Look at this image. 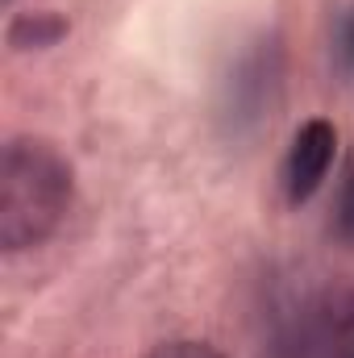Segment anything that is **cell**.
Segmentation results:
<instances>
[{
    "instance_id": "obj_2",
    "label": "cell",
    "mask_w": 354,
    "mask_h": 358,
    "mask_svg": "<svg viewBox=\"0 0 354 358\" xmlns=\"http://www.w3.org/2000/svg\"><path fill=\"white\" fill-rule=\"evenodd\" d=\"M283 84V50L275 38L250 42V50L234 63V76L225 80V104L221 117L229 121L234 134H250L279 96Z\"/></svg>"
},
{
    "instance_id": "obj_5",
    "label": "cell",
    "mask_w": 354,
    "mask_h": 358,
    "mask_svg": "<svg viewBox=\"0 0 354 358\" xmlns=\"http://www.w3.org/2000/svg\"><path fill=\"white\" fill-rule=\"evenodd\" d=\"M334 234L354 246V150L346 155V167L338 179V200H334Z\"/></svg>"
},
{
    "instance_id": "obj_3",
    "label": "cell",
    "mask_w": 354,
    "mask_h": 358,
    "mask_svg": "<svg viewBox=\"0 0 354 358\" xmlns=\"http://www.w3.org/2000/svg\"><path fill=\"white\" fill-rule=\"evenodd\" d=\"M338 159V125L330 117H309L300 121V129L292 134V146L283 155V200L292 208L309 204L321 183L330 179V167Z\"/></svg>"
},
{
    "instance_id": "obj_6",
    "label": "cell",
    "mask_w": 354,
    "mask_h": 358,
    "mask_svg": "<svg viewBox=\"0 0 354 358\" xmlns=\"http://www.w3.org/2000/svg\"><path fill=\"white\" fill-rule=\"evenodd\" d=\"M146 358H229L221 355L213 342H196V338H176V342H163V346H155Z\"/></svg>"
},
{
    "instance_id": "obj_4",
    "label": "cell",
    "mask_w": 354,
    "mask_h": 358,
    "mask_svg": "<svg viewBox=\"0 0 354 358\" xmlns=\"http://www.w3.org/2000/svg\"><path fill=\"white\" fill-rule=\"evenodd\" d=\"M67 34H71V21L59 8H29L8 21L4 42H8V50H50Z\"/></svg>"
},
{
    "instance_id": "obj_1",
    "label": "cell",
    "mask_w": 354,
    "mask_h": 358,
    "mask_svg": "<svg viewBox=\"0 0 354 358\" xmlns=\"http://www.w3.org/2000/svg\"><path fill=\"white\" fill-rule=\"evenodd\" d=\"M76 196L71 159L38 134L8 138L0 150V246L8 255L55 238Z\"/></svg>"
}]
</instances>
